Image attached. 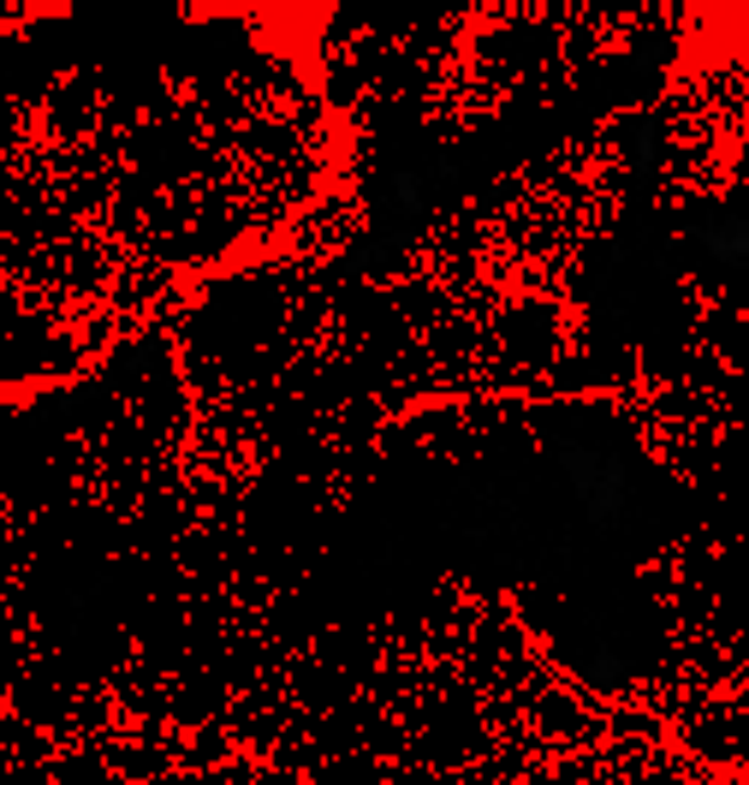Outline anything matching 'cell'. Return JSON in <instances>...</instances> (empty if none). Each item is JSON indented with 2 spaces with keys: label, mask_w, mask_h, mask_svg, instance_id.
<instances>
[{
  "label": "cell",
  "mask_w": 749,
  "mask_h": 785,
  "mask_svg": "<svg viewBox=\"0 0 749 785\" xmlns=\"http://www.w3.org/2000/svg\"><path fill=\"white\" fill-rule=\"evenodd\" d=\"M560 471L571 476V494L583 500V512L595 518V524H619L631 506V471L619 452H601V447H577V440H565L560 447Z\"/></svg>",
  "instance_id": "1"
},
{
  "label": "cell",
  "mask_w": 749,
  "mask_h": 785,
  "mask_svg": "<svg viewBox=\"0 0 749 785\" xmlns=\"http://www.w3.org/2000/svg\"><path fill=\"white\" fill-rule=\"evenodd\" d=\"M696 245H702L720 269H738V262L749 257V226L738 221V214H726V221H708L702 233H696Z\"/></svg>",
  "instance_id": "2"
},
{
  "label": "cell",
  "mask_w": 749,
  "mask_h": 785,
  "mask_svg": "<svg viewBox=\"0 0 749 785\" xmlns=\"http://www.w3.org/2000/svg\"><path fill=\"white\" fill-rule=\"evenodd\" d=\"M583 678H589L595 690H619L631 678V661H625V655H613V649H601V655L583 661Z\"/></svg>",
  "instance_id": "3"
},
{
  "label": "cell",
  "mask_w": 749,
  "mask_h": 785,
  "mask_svg": "<svg viewBox=\"0 0 749 785\" xmlns=\"http://www.w3.org/2000/svg\"><path fill=\"white\" fill-rule=\"evenodd\" d=\"M387 209H399V221H416V214H423V185H416V173H392Z\"/></svg>",
  "instance_id": "4"
},
{
  "label": "cell",
  "mask_w": 749,
  "mask_h": 785,
  "mask_svg": "<svg viewBox=\"0 0 749 785\" xmlns=\"http://www.w3.org/2000/svg\"><path fill=\"white\" fill-rule=\"evenodd\" d=\"M649 161H654V125H642L637 132V173H649Z\"/></svg>",
  "instance_id": "5"
}]
</instances>
